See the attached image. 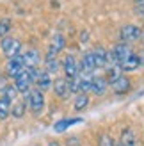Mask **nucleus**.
<instances>
[{
	"label": "nucleus",
	"mask_w": 144,
	"mask_h": 146,
	"mask_svg": "<svg viewBox=\"0 0 144 146\" xmlns=\"http://www.w3.org/2000/svg\"><path fill=\"white\" fill-rule=\"evenodd\" d=\"M137 68H141V61H139V57L137 54H132L130 57H128L126 61H123L119 64V70L121 71H125V73H130V71H135Z\"/></svg>",
	"instance_id": "obj_14"
},
{
	"label": "nucleus",
	"mask_w": 144,
	"mask_h": 146,
	"mask_svg": "<svg viewBox=\"0 0 144 146\" xmlns=\"http://www.w3.org/2000/svg\"><path fill=\"white\" fill-rule=\"evenodd\" d=\"M135 13L144 14V2H141V4H139V7H135Z\"/></svg>",
	"instance_id": "obj_24"
},
{
	"label": "nucleus",
	"mask_w": 144,
	"mask_h": 146,
	"mask_svg": "<svg viewBox=\"0 0 144 146\" xmlns=\"http://www.w3.org/2000/svg\"><path fill=\"white\" fill-rule=\"evenodd\" d=\"M0 48H2L4 55L7 57V59H11V57H16V55H21V43L20 39L16 38H2V43H0Z\"/></svg>",
	"instance_id": "obj_2"
},
{
	"label": "nucleus",
	"mask_w": 144,
	"mask_h": 146,
	"mask_svg": "<svg viewBox=\"0 0 144 146\" xmlns=\"http://www.w3.org/2000/svg\"><path fill=\"white\" fill-rule=\"evenodd\" d=\"M68 146H80V143H78L75 137H69V139H68Z\"/></svg>",
	"instance_id": "obj_23"
},
{
	"label": "nucleus",
	"mask_w": 144,
	"mask_h": 146,
	"mask_svg": "<svg viewBox=\"0 0 144 146\" xmlns=\"http://www.w3.org/2000/svg\"><path fill=\"white\" fill-rule=\"evenodd\" d=\"M98 146H114V141L110 139V135L103 134L102 137H100V143H98Z\"/></svg>",
	"instance_id": "obj_22"
},
{
	"label": "nucleus",
	"mask_w": 144,
	"mask_h": 146,
	"mask_svg": "<svg viewBox=\"0 0 144 146\" xmlns=\"http://www.w3.org/2000/svg\"><path fill=\"white\" fill-rule=\"evenodd\" d=\"M135 2H137V4H141V2H144V0H135Z\"/></svg>",
	"instance_id": "obj_29"
},
{
	"label": "nucleus",
	"mask_w": 144,
	"mask_h": 146,
	"mask_svg": "<svg viewBox=\"0 0 144 146\" xmlns=\"http://www.w3.org/2000/svg\"><path fill=\"white\" fill-rule=\"evenodd\" d=\"M141 41H142V45H144V31H142V36H141Z\"/></svg>",
	"instance_id": "obj_28"
},
{
	"label": "nucleus",
	"mask_w": 144,
	"mask_h": 146,
	"mask_svg": "<svg viewBox=\"0 0 144 146\" xmlns=\"http://www.w3.org/2000/svg\"><path fill=\"white\" fill-rule=\"evenodd\" d=\"M64 46H66V39H64L62 34H55L52 38V43L48 46V52H46V59H57L59 52H62Z\"/></svg>",
	"instance_id": "obj_6"
},
{
	"label": "nucleus",
	"mask_w": 144,
	"mask_h": 146,
	"mask_svg": "<svg viewBox=\"0 0 144 146\" xmlns=\"http://www.w3.org/2000/svg\"><path fill=\"white\" fill-rule=\"evenodd\" d=\"M107 70V75H105V80H107V84H114V82H116V80L121 77V75H123V71H121L119 70V66H118V64H116V66H109V68H105Z\"/></svg>",
	"instance_id": "obj_16"
},
{
	"label": "nucleus",
	"mask_w": 144,
	"mask_h": 146,
	"mask_svg": "<svg viewBox=\"0 0 144 146\" xmlns=\"http://www.w3.org/2000/svg\"><path fill=\"white\" fill-rule=\"evenodd\" d=\"M25 102L23 100H18V102H14V104L11 105V114L14 116V118H21V116L25 114Z\"/></svg>",
	"instance_id": "obj_18"
},
{
	"label": "nucleus",
	"mask_w": 144,
	"mask_h": 146,
	"mask_svg": "<svg viewBox=\"0 0 144 146\" xmlns=\"http://www.w3.org/2000/svg\"><path fill=\"white\" fill-rule=\"evenodd\" d=\"M130 87H132L130 78H128L126 75H121L116 82L112 84V91L116 93V94H126L128 91H130Z\"/></svg>",
	"instance_id": "obj_12"
},
{
	"label": "nucleus",
	"mask_w": 144,
	"mask_h": 146,
	"mask_svg": "<svg viewBox=\"0 0 144 146\" xmlns=\"http://www.w3.org/2000/svg\"><path fill=\"white\" fill-rule=\"evenodd\" d=\"M141 36H142V31L137 25H125L119 31V39H121V43H126V45L132 41L141 39Z\"/></svg>",
	"instance_id": "obj_5"
},
{
	"label": "nucleus",
	"mask_w": 144,
	"mask_h": 146,
	"mask_svg": "<svg viewBox=\"0 0 144 146\" xmlns=\"http://www.w3.org/2000/svg\"><path fill=\"white\" fill-rule=\"evenodd\" d=\"M27 104H28V109L34 114H41L43 109H45V94H43V91L30 89L27 94Z\"/></svg>",
	"instance_id": "obj_1"
},
{
	"label": "nucleus",
	"mask_w": 144,
	"mask_h": 146,
	"mask_svg": "<svg viewBox=\"0 0 144 146\" xmlns=\"http://www.w3.org/2000/svg\"><path fill=\"white\" fill-rule=\"evenodd\" d=\"M48 146H61V144L57 143V141H50V143H48Z\"/></svg>",
	"instance_id": "obj_26"
},
{
	"label": "nucleus",
	"mask_w": 144,
	"mask_h": 146,
	"mask_svg": "<svg viewBox=\"0 0 144 146\" xmlns=\"http://www.w3.org/2000/svg\"><path fill=\"white\" fill-rule=\"evenodd\" d=\"M85 41H87V32L82 34V43H85Z\"/></svg>",
	"instance_id": "obj_27"
},
{
	"label": "nucleus",
	"mask_w": 144,
	"mask_h": 146,
	"mask_svg": "<svg viewBox=\"0 0 144 146\" xmlns=\"http://www.w3.org/2000/svg\"><path fill=\"white\" fill-rule=\"evenodd\" d=\"M21 57H23V62H25V68H38L39 66V61H41V57H39V52L38 50H27V52L21 54Z\"/></svg>",
	"instance_id": "obj_11"
},
{
	"label": "nucleus",
	"mask_w": 144,
	"mask_h": 146,
	"mask_svg": "<svg viewBox=\"0 0 144 146\" xmlns=\"http://www.w3.org/2000/svg\"><path fill=\"white\" fill-rule=\"evenodd\" d=\"M11 105H13V102L9 98H2L0 100V119H5L7 116L11 114Z\"/></svg>",
	"instance_id": "obj_17"
},
{
	"label": "nucleus",
	"mask_w": 144,
	"mask_h": 146,
	"mask_svg": "<svg viewBox=\"0 0 144 146\" xmlns=\"http://www.w3.org/2000/svg\"><path fill=\"white\" fill-rule=\"evenodd\" d=\"M9 32H11V20L7 18L0 20V38H7Z\"/></svg>",
	"instance_id": "obj_20"
},
{
	"label": "nucleus",
	"mask_w": 144,
	"mask_h": 146,
	"mask_svg": "<svg viewBox=\"0 0 144 146\" xmlns=\"http://www.w3.org/2000/svg\"><path fill=\"white\" fill-rule=\"evenodd\" d=\"M137 57H139V61H141V66H144V50L141 54H137Z\"/></svg>",
	"instance_id": "obj_25"
},
{
	"label": "nucleus",
	"mask_w": 144,
	"mask_h": 146,
	"mask_svg": "<svg viewBox=\"0 0 144 146\" xmlns=\"http://www.w3.org/2000/svg\"><path fill=\"white\" fill-rule=\"evenodd\" d=\"M23 70H25V62H23V57H21V55H16V57H11V59H7L5 71H7V75H9V77L16 78Z\"/></svg>",
	"instance_id": "obj_7"
},
{
	"label": "nucleus",
	"mask_w": 144,
	"mask_h": 146,
	"mask_svg": "<svg viewBox=\"0 0 144 146\" xmlns=\"http://www.w3.org/2000/svg\"><path fill=\"white\" fill-rule=\"evenodd\" d=\"M77 123H82V119L80 118H68V119H61V121H57L55 125H54V130L57 134H61V132H64L66 128H69L71 125H77Z\"/></svg>",
	"instance_id": "obj_15"
},
{
	"label": "nucleus",
	"mask_w": 144,
	"mask_h": 146,
	"mask_svg": "<svg viewBox=\"0 0 144 146\" xmlns=\"http://www.w3.org/2000/svg\"><path fill=\"white\" fill-rule=\"evenodd\" d=\"M62 70L64 75H66L68 80H75L78 75H80V70H78V62L75 59V55H66L62 59Z\"/></svg>",
	"instance_id": "obj_4"
},
{
	"label": "nucleus",
	"mask_w": 144,
	"mask_h": 146,
	"mask_svg": "<svg viewBox=\"0 0 144 146\" xmlns=\"http://www.w3.org/2000/svg\"><path fill=\"white\" fill-rule=\"evenodd\" d=\"M34 84L38 86L39 91H46L52 87V77H50V73L45 71V70H38L36 71V78H34Z\"/></svg>",
	"instance_id": "obj_9"
},
{
	"label": "nucleus",
	"mask_w": 144,
	"mask_h": 146,
	"mask_svg": "<svg viewBox=\"0 0 144 146\" xmlns=\"http://www.w3.org/2000/svg\"><path fill=\"white\" fill-rule=\"evenodd\" d=\"M87 104H89V96H87V94H84V93H80V94H77L73 107H75V111H82V109L87 107Z\"/></svg>",
	"instance_id": "obj_19"
},
{
	"label": "nucleus",
	"mask_w": 144,
	"mask_h": 146,
	"mask_svg": "<svg viewBox=\"0 0 144 146\" xmlns=\"http://www.w3.org/2000/svg\"><path fill=\"white\" fill-rule=\"evenodd\" d=\"M52 87H54L55 94L59 98H62V100H66V98H69L71 94H73V89H71V80H68L66 77L55 78L54 84H52Z\"/></svg>",
	"instance_id": "obj_3"
},
{
	"label": "nucleus",
	"mask_w": 144,
	"mask_h": 146,
	"mask_svg": "<svg viewBox=\"0 0 144 146\" xmlns=\"http://www.w3.org/2000/svg\"><path fill=\"white\" fill-rule=\"evenodd\" d=\"M132 54H133V52H132V48L128 46L126 43H121V41L112 48V57H114V61H116L118 66H119V64L123 62V61H126Z\"/></svg>",
	"instance_id": "obj_8"
},
{
	"label": "nucleus",
	"mask_w": 144,
	"mask_h": 146,
	"mask_svg": "<svg viewBox=\"0 0 144 146\" xmlns=\"http://www.w3.org/2000/svg\"><path fill=\"white\" fill-rule=\"evenodd\" d=\"M57 70H59V61L57 59H45V71L55 73Z\"/></svg>",
	"instance_id": "obj_21"
},
{
	"label": "nucleus",
	"mask_w": 144,
	"mask_h": 146,
	"mask_svg": "<svg viewBox=\"0 0 144 146\" xmlns=\"http://www.w3.org/2000/svg\"><path fill=\"white\" fill-rule=\"evenodd\" d=\"M107 89V80L105 77H91V89L89 93H94L96 96H102Z\"/></svg>",
	"instance_id": "obj_13"
},
{
	"label": "nucleus",
	"mask_w": 144,
	"mask_h": 146,
	"mask_svg": "<svg viewBox=\"0 0 144 146\" xmlns=\"http://www.w3.org/2000/svg\"><path fill=\"white\" fill-rule=\"evenodd\" d=\"M119 146H137V137H135V132H133L132 127H126V128L121 130Z\"/></svg>",
	"instance_id": "obj_10"
}]
</instances>
